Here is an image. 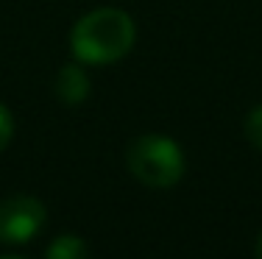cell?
Listing matches in <instances>:
<instances>
[{"mask_svg": "<svg viewBox=\"0 0 262 259\" xmlns=\"http://www.w3.org/2000/svg\"><path fill=\"white\" fill-rule=\"evenodd\" d=\"M137 28L123 9H95L70 31L73 56L84 64H112L134 48Z\"/></svg>", "mask_w": 262, "mask_h": 259, "instance_id": "cell-1", "label": "cell"}, {"mask_svg": "<svg viewBox=\"0 0 262 259\" xmlns=\"http://www.w3.org/2000/svg\"><path fill=\"white\" fill-rule=\"evenodd\" d=\"M131 176L151 190H170L184 176V151L165 134H142L128 145Z\"/></svg>", "mask_w": 262, "mask_h": 259, "instance_id": "cell-2", "label": "cell"}, {"mask_svg": "<svg viewBox=\"0 0 262 259\" xmlns=\"http://www.w3.org/2000/svg\"><path fill=\"white\" fill-rule=\"evenodd\" d=\"M45 223V206L34 195H11L0 201V243L20 245L36 237Z\"/></svg>", "mask_w": 262, "mask_h": 259, "instance_id": "cell-3", "label": "cell"}, {"mask_svg": "<svg viewBox=\"0 0 262 259\" xmlns=\"http://www.w3.org/2000/svg\"><path fill=\"white\" fill-rule=\"evenodd\" d=\"M90 76L81 70L78 64H64L59 73H56V81H53V92L64 106H78L90 98Z\"/></svg>", "mask_w": 262, "mask_h": 259, "instance_id": "cell-4", "label": "cell"}, {"mask_svg": "<svg viewBox=\"0 0 262 259\" xmlns=\"http://www.w3.org/2000/svg\"><path fill=\"white\" fill-rule=\"evenodd\" d=\"M45 259H90V248L76 234H61L48 245Z\"/></svg>", "mask_w": 262, "mask_h": 259, "instance_id": "cell-5", "label": "cell"}, {"mask_svg": "<svg viewBox=\"0 0 262 259\" xmlns=\"http://www.w3.org/2000/svg\"><path fill=\"white\" fill-rule=\"evenodd\" d=\"M246 137L254 148L262 151V106H257L251 114L246 117Z\"/></svg>", "mask_w": 262, "mask_h": 259, "instance_id": "cell-6", "label": "cell"}, {"mask_svg": "<svg viewBox=\"0 0 262 259\" xmlns=\"http://www.w3.org/2000/svg\"><path fill=\"white\" fill-rule=\"evenodd\" d=\"M11 137H14V117H11V112L0 103V151H6V145L11 143Z\"/></svg>", "mask_w": 262, "mask_h": 259, "instance_id": "cell-7", "label": "cell"}, {"mask_svg": "<svg viewBox=\"0 0 262 259\" xmlns=\"http://www.w3.org/2000/svg\"><path fill=\"white\" fill-rule=\"evenodd\" d=\"M257 259H262V234H259V240H257Z\"/></svg>", "mask_w": 262, "mask_h": 259, "instance_id": "cell-8", "label": "cell"}, {"mask_svg": "<svg viewBox=\"0 0 262 259\" xmlns=\"http://www.w3.org/2000/svg\"><path fill=\"white\" fill-rule=\"evenodd\" d=\"M0 259H20V256H0Z\"/></svg>", "mask_w": 262, "mask_h": 259, "instance_id": "cell-9", "label": "cell"}]
</instances>
